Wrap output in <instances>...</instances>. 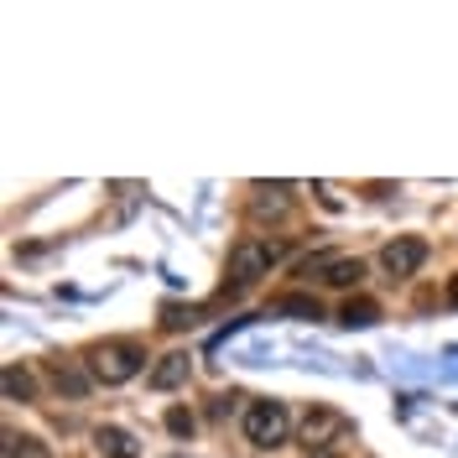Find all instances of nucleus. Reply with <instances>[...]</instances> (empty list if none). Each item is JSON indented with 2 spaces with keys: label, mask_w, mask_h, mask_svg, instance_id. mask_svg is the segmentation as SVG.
I'll list each match as a JSON object with an SVG mask.
<instances>
[{
  "label": "nucleus",
  "mask_w": 458,
  "mask_h": 458,
  "mask_svg": "<svg viewBox=\"0 0 458 458\" xmlns=\"http://www.w3.org/2000/svg\"><path fill=\"white\" fill-rule=\"evenodd\" d=\"M422 260H428V240H417V234H401V240H391V245L380 250V266H386L391 276H417Z\"/></svg>",
  "instance_id": "obj_4"
},
{
  "label": "nucleus",
  "mask_w": 458,
  "mask_h": 458,
  "mask_svg": "<svg viewBox=\"0 0 458 458\" xmlns=\"http://www.w3.org/2000/svg\"><path fill=\"white\" fill-rule=\"evenodd\" d=\"M308 458H339V454H334V448H318V454H308Z\"/></svg>",
  "instance_id": "obj_18"
},
{
  "label": "nucleus",
  "mask_w": 458,
  "mask_h": 458,
  "mask_svg": "<svg viewBox=\"0 0 458 458\" xmlns=\"http://www.w3.org/2000/svg\"><path fill=\"white\" fill-rule=\"evenodd\" d=\"M47 380H53L63 396H73V401H84V396H89V375L79 370L73 360H63V354H53V360H47Z\"/></svg>",
  "instance_id": "obj_6"
},
{
  "label": "nucleus",
  "mask_w": 458,
  "mask_h": 458,
  "mask_svg": "<svg viewBox=\"0 0 458 458\" xmlns=\"http://www.w3.org/2000/svg\"><path fill=\"white\" fill-rule=\"evenodd\" d=\"M188 370H193V365H188V354H162V360H157V370H151V391H177V386L188 380Z\"/></svg>",
  "instance_id": "obj_9"
},
{
  "label": "nucleus",
  "mask_w": 458,
  "mask_h": 458,
  "mask_svg": "<svg viewBox=\"0 0 458 458\" xmlns=\"http://www.w3.org/2000/svg\"><path fill=\"white\" fill-rule=\"evenodd\" d=\"M286 432H292V411H286L282 401H250V411H245V437H250L256 448H282Z\"/></svg>",
  "instance_id": "obj_3"
},
{
  "label": "nucleus",
  "mask_w": 458,
  "mask_h": 458,
  "mask_svg": "<svg viewBox=\"0 0 458 458\" xmlns=\"http://www.w3.org/2000/svg\"><path fill=\"white\" fill-rule=\"evenodd\" d=\"M141 365H146V349L131 339H105L89 349V375L99 386H125L131 375H141Z\"/></svg>",
  "instance_id": "obj_1"
},
{
  "label": "nucleus",
  "mask_w": 458,
  "mask_h": 458,
  "mask_svg": "<svg viewBox=\"0 0 458 458\" xmlns=\"http://www.w3.org/2000/svg\"><path fill=\"white\" fill-rule=\"evenodd\" d=\"M339 432H349V422H344L339 411H328V406H313V411L302 417V437H308V448H313V454H318V448H328Z\"/></svg>",
  "instance_id": "obj_5"
},
{
  "label": "nucleus",
  "mask_w": 458,
  "mask_h": 458,
  "mask_svg": "<svg viewBox=\"0 0 458 458\" xmlns=\"http://www.w3.org/2000/svg\"><path fill=\"white\" fill-rule=\"evenodd\" d=\"M167 432L172 437H193V411H188V406H172L167 411Z\"/></svg>",
  "instance_id": "obj_15"
},
{
  "label": "nucleus",
  "mask_w": 458,
  "mask_h": 458,
  "mask_svg": "<svg viewBox=\"0 0 458 458\" xmlns=\"http://www.w3.org/2000/svg\"><path fill=\"white\" fill-rule=\"evenodd\" d=\"M0 391H5V401H31L37 396V380H31V370H21V365H5V370H0Z\"/></svg>",
  "instance_id": "obj_13"
},
{
  "label": "nucleus",
  "mask_w": 458,
  "mask_h": 458,
  "mask_svg": "<svg viewBox=\"0 0 458 458\" xmlns=\"http://www.w3.org/2000/svg\"><path fill=\"white\" fill-rule=\"evenodd\" d=\"M448 302H454V308H458V276H454V282H448Z\"/></svg>",
  "instance_id": "obj_17"
},
{
  "label": "nucleus",
  "mask_w": 458,
  "mask_h": 458,
  "mask_svg": "<svg viewBox=\"0 0 458 458\" xmlns=\"http://www.w3.org/2000/svg\"><path fill=\"white\" fill-rule=\"evenodd\" d=\"M271 318H297V323H313V318H323V308H318V297H308V292H286V297H276V302H271Z\"/></svg>",
  "instance_id": "obj_8"
},
{
  "label": "nucleus",
  "mask_w": 458,
  "mask_h": 458,
  "mask_svg": "<svg viewBox=\"0 0 458 458\" xmlns=\"http://www.w3.org/2000/svg\"><path fill=\"white\" fill-rule=\"evenodd\" d=\"M94 448L105 458H141V443L125 428H94Z\"/></svg>",
  "instance_id": "obj_7"
},
{
  "label": "nucleus",
  "mask_w": 458,
  "mask_h": 458,
  "mask_svg": "<svg viewBox=\"0 0 458 458\" xmlns=\"http://www.w3.org/2000/svg\"><path fill=\"white\" fill-rule=\"evenodd\" d=\"M282 260V245L276 240H260V234H245L234 250H229V292H240V286L260 282L271 266Z\"/></svg>",
  "instance_id": "obj_2"
},
{
  "label": "nucleus",
  "mask_w": 458,
  "mask_h": 458,
  "mask_svg": "<svg viewBox=\"0 0 458 458\" xmlns=\"http://www.w3.org/2000/svg\"><path fill=\"white\" fill-rule=\"evenodd\" d=\"M286 193H292V188H286V182H256V199H250V208H256L260 219H266V214H286Z\"/></svg>",
  "instance_id": "obj_11"
},
{
  "label": "nucleus",
  "mask_w": 458,
  "mask_h": 458,
  "mask_svg": "<svg viewBox=\"0 0 458 458\" xmlns=\"http://www.w3.org/2000/svg\"><path fill=\"white\" fill-rule=\"evenodd\" d=\"M182 323H193V308H162V328H182Z\"/></svg>",
  "instance_id": "obj_16"
},
{
  "label": "nucleus",
  "mask_w": 458,
  "mask_h": 458,
  "mask_svg": "<svg viewBox=\"0 0 458 458\" xmlns=\"http://www.w3.org/2000/svg\"><path fill=\"white\" fill-rule=\"evenodd\" d=\"M365 276V260H354V256H334L323 271H318V282L323 286H354Z\"/></svg>",
  "instance_id": "obj_10"
},
{
  "label": "nucleus",
  "mask_w": 458,
  "mask_h": 458,
  "mask_svg": "<svg viewBox=\"0 0 458 458\" xmlns=\"http://www.w3.org/2000/svg\"><path fill=\"white\" fill-rule=\"evenodd\" d=\"M339 323L344 328H370V323H380V302H370V297H349L339 308Z\"/></svg>",
  "instance_id": "obj_12"
},
{
  "label": "nucleus",
  "mask_w": 458,
  "mask_h": 458,
  "mask_svg": "<svg viewBox=\"0 0 458 458\" xmlns=\"http://www.w3.org/2000/svg\"><path fill=\"white\" fill-rule=\"evenodd\" d=\"M5 458H53L47 454V443H37V437H5Z\"/></svg>",
  "instance_id": "obj_14"
}]
</instances>
